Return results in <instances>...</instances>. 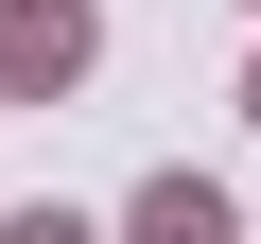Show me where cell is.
<instances>
[{
    "instance_id": "6da1fadb",
    "label": "cell",
    "mask_w": 261,
    "mask_h": 244,
    "mask_svg": "<svg viewBox=\"0 0 261 244\" xmlns=\"http://www.w3.org/2000/svg\"><path fill=\"white\" fill-rule=\"evenodd\" d=\"M70 70H87V0H0V87L35 105V87H70Z\"/></svg>"
},
{
    "instance_id": "3957f363",
    "label": "cell",
    "mask_w": 261,
    "mask_h": 244,
    "mask_svg": "<svg viewBox=\"0 0 261 244\" xmlns=\"http://www.w3.org/2000/svg\"><path fill=\"white\" fill-rule=\"evenodd\" d=\"M0 244H87V227H70V209H18V227H0Z\"/></svg>"
},
{
    "instance_id": "277c9868",
    "label": "cell",
    "mask_w": 261,
    "mask_h": 244,
    "mask_svg": "<svg viewBox=\"0 0 261 244\" xmlns=\"http://www.w3.org/2000/svg\"><path fill=\"white\" fill-rule=\"evenodd\" d=\"M244 105H261V87H244Z\"/></svg>"
},
{
    "instance_id": "7a4b0ae2",
    "label": "cell",
    "mask_w": 261,
    "mask_h": 244,
    "mask_svg": "<svg viewBox=\"0 0 261 244\" xmlns=\"http://www.w3.org/2000/svg\"><path fill=\"white\" fill-rule=\"evenodd\" d=\"M140 244H244V227H226L209 175H157V192H140Z\"/></svg>"
}]
</instances>
